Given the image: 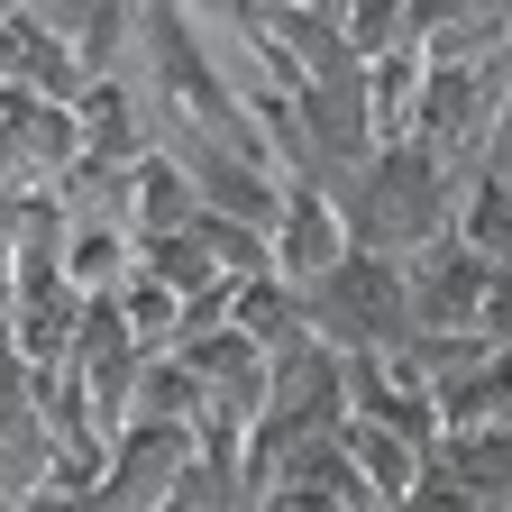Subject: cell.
Segmentation results:
<instances>
[{
    "mask_svg": "<svg viewBox=\"0 0 512 512\" xmlns=\"http://www.w3.org/2000/svg\"><path fill=\"white\" fill-rule=\"evenodd\" d=\"M458 229L485 266H512V174H494V165H476L467 183H458Z\"/></svg>",
    "mask_w": 512,
    "mask_h": 512,
    "instance_id": "cell-9",
    "label": "cell"
},
{
    "mask_svg": "<svg viewBox=\"0 0 512 512\" xmlns=\"http://www.w3.org/2000/svg\"><path fill=\"white\" fill-rule=\"evenodd\" d=\"M348 421L384 430V439H403V448H439V403H430V384L412 366V348H384V357H348Z\"/></svg>",
    "mask_w": 512,
    "mask_h": 512,
    "instance_id": "cell-4",
    "label": "cell"
},
{
    "mask_svg": "<svg viewBox=\"0 0 512 512\" xmlns=\"http://www.w3.org/2000/svg\"><path fill=\"white\" fill-rule=\"evenodd\" d=\"M247 512H339V503H330V494H311V485H256Z\"/></svg>",
    "mask_w": 512,
    "mask_h": 512,
    "instance_id": "cell-11",
    "label": "cell"
},
{
    "mask_svg": "<svg viewBox=\"0 0 512 512\" xmlns=\"http://www.w3.org/2000/svg\"><path fill=\"white\" fill-rule=\"evenodd\" d=\"M302 320L330 357H384V348H412V293H403V256H375L348 247L330 275L302 293Z\"/></svg>",
    "mask_w": 512,
    "mask_h": 512,
    "instance_id": "cell-2",
    "label": "cell"
},
{
    "mask_svg": "<svg viewBox=\"0 0 512 512\" xmlns=\"http://www.w3.org/2000/svg\"><path fill=\"white\" fill-rule=\"evenodd\" d=\"M348 247H357V238H348V220H339L330 192H320V183H284V211H275V229H266V275H284L293 293H311Z\"/></svg>",
    "mask_w": 512,
    "mask_h": 512,
    "instance_id": "cell-5",
    "label": "cell"
},
{
    "mask_svg": "<svg viewBox=\"0 0 512 512\" xmlns=\"http://www.w3.org/2000/svg\"><path fill=\"white\" fill-rule=\"evenodd\" d=\"M74 138H83V165H147L156 156L147 92L128 83V74H92L83 101H74Z\"/></svg>",
    "mask_w": 512,
    "mask_h": 512,
    "instance_id": "cell-6",
    "label": "cell"
},
{
    "mask_svg": "<svg viewBox=\"0 0 512 512\" xmlns=\"http://www.w3.org/2000/svg\"><path fill=\"white\" fill-rule=\"evenodd\" d=\"M485 284H494V266H485V256H476L458 229H439L430 247H412V256H403V293H412V330H421V339L476 330Z\"/></svg>",
    "mask_w": 512,
    "mask_h": 512,
    "instance_id": "cell-3",
    "label": "cell"
},
{
    "mask_svg": "<svg viewBox=\"0 0 512 512\" xmlns=\"http://www.w3.org/2000/svg\"><path fill=\"white\" fill-rule=\"evenodd\" d=\"M339 439H348V458H357V485L375 494V512H403V503L421 494V476H430V458H421V448L384 439V430H366V421H339Z\"/></svg>",
    "mask_w": 512,
    "mask_h": 512,
    "instance_id": "cell-8",
    "label": "cell"
},
{
    "mask_svg": "<svg viewBox=\"0 0 512 512\" xmlns=\"http://www.w3.org/2000/svg\"><path fill=\"white\" fill-rule=\"evenodd\" d=\"M339 183L348 192H330V202H339L348 238L375 247V256H412V247H430L448 220H458V183L467 174H448L430 147H375Z\"/></svg>",
    "mask_w": 512,
    "mask_h": 512,
    "instance_id": "cell-1",
    "label": "cell"
},
{
    "mask_svg": "<svg viewBox=\"0 0 512 512\" xmlns=\"http://www.w3.org/2000/svg\"><path fill=\"white\" fill-rule=\"evenodd\" d=\"M476 330L512 357V266H494V284H485V311H476Z\"/></svg>",
    "mask_w": 512,
    "mask_h": 512,
    "instance_id": "cell-10",
    "label": "cell"
},
{
    "mask_svg": "<svg viewBox=\"0 0 512 512\" xmlns=\"http://www.w3.org/2000/svg\"><path fill=\"white\" fill-rule=\"evenodd\" d=\"M165 10H174V0H165Z\"/></svg>",
    "mask_w": 512,
    "mask_h": 512,
    "instance_id": "cell-12",
    "label": "cell"
},
{
    "mask_svg": "<svg viewBox=\"0 0 512 512\" xmlns=\"http://www.w3.org/2000/svg\"><path fill=\"white\" fill-rule=\"evenodd\" d=\"M192 220H202V192H192V174H183L174 147H156L138 174H128V229H138V238H174Z\"/></svg>",
    "mask_w": 512,
    "mask_h": 512,
    "instance_id": "cell-7",
    "label": "cell"
}]
</instances>
